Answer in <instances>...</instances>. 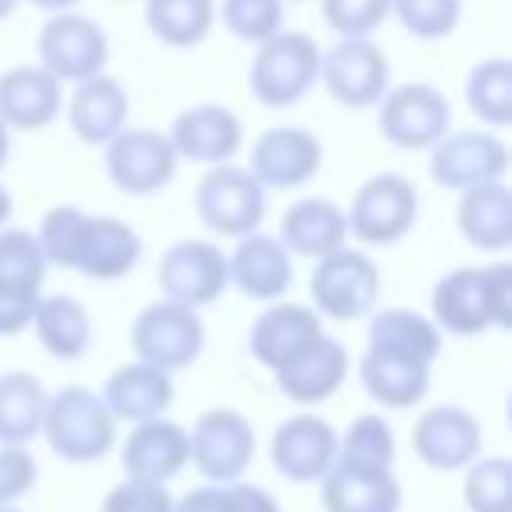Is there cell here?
<instances>
[{
  "label": "cell",
  "instance_id": "1",
  "mask_svg": "<svg viewBox=\"0 0 512 512\" xmlns=\"http://www.w3.org/2000/svg\"><path fill=\"white\" fill-rule=\"evenodd\" d=\"M48 264L72 268L88 280H120L140 264V232L116 216H92L76 204H56L36 228Z\"/></svg>",
  "mask_w": 512,
  "mask_h": 512
},
{
  "label": "cell",
  "instance_id": "2",
  "mask_svg": "<svg viewBox=\"0 0 512 512\" xmlns=\"http://www.w3.org/2000/svg\"><path fill=\"white\" fill-rule=\"evenodd\" d=\"M432 324L452 336L512 328V264L452 268L432 284Z\"/></svg>",
  "mask_w": 512,
  "mask_h": 512
},
{
  "label": "cell",
  "instance_id": "3",
  "mask_svg": "<svg viewBox=\"0 0 512 512\" xmlns=\"http://www.w3.org/2000/svg\"><path fill=\"white\" fill-rule=\"evenodd\" d=\"M40 436L48 440L52 456L64 464H92L112 452L116 444V416L100 400V392L84 384H64L44 400Z\"/></svg>",
  "mask_w": 512,
  "mask_h": 512
},
{
  "label": "cell",
  "instance_id": "4",
  "mask_svg": "<svg viewBox=\"0 0 512 512\" xmlns=\"http://www.w3.org/2000/svg\"><path fill=\"white\" fill-rule=\"evenodd\" d=\"M320 76V44L308 32H276L256 44L248 64V88L264 108L300 104Z\"/></svg>",
  "mask_w": 512,
  "mask_h": 512
},
{
  "label": "cell",
  "instance_id": "5",
  "mask_svg": "<svg viewBox=\"0 0 512 512\" xmlns=\"http://www.w3.org/2000/svg\"><path fill=\"white\" fill-rule=\"evenodd\" d=\"M312 308L328 320H360L380 304V268L364 248H332L316 256L308 276Z\"/></svg>",
  "mask_w": 512,
  "mask_h": 512
},
{
  "label": "cell",
  "instance_id": "6",
  "mask_svg": "<svg viewBox=\"0 0 512 512\" xmlns=\"http://www.w3.org/2000/svg\"><path fill=\"white\" fill-rule=\"evenodd\" d=\"M416 212H420L416 184L400 172H376L352 192V204L344 208V224L352 240L384 248L412 232Z\"/></svg>",
  "mask_w": 512,
  "mask_h": 512
},
{
  "label": "cell",
  "instance_id": "7",
  "mask_svg": "<svg viewBox=\"0 0 512 512\" xmlns=\"http://www.w3.org/2000/svg\"><path fill=\"white\" fill-rule=\"evenodd\" d=\"M376 128L392 148L404 152H428L448 128H452V108L448 96L436 84H396L384 88L376 100Z\"/></svg>",
  "mask_w": 512,
  "mask_h": 512
},
{
  "label": "cell",
  "instance_id": "8",
  "mask_svg": "<svg viewBox=\"0 0 512 512\" xmlns=\"http://www.w3.org/2000/svg\"><path fill=\"white\" fill-rule=\"evenodd\" d=\"M132 352L136 360L180 372L204 352V320L200 308L176 304V300H156L136 312L132 320Z\"/></svg>",
  "mask_w": 512,
  "mask_h": 512
},
{
  "label": "cell",
  "instance_id": "9",
  "mask_svg": "<svg viewBox=\"0 0 512 512\" xmlns=\"http://www.w3.org/2000/svg\"><path fill=\"white\" fill-rule=\"evenodd\" d=\"M256 456V432L244 412L236 408H208L196 416L188 432V464L208 480V484H228L240 480L244 468Z\"/></svg>",
  "mask_w": 512,
  "mask_h": 512
},
{
  "label": "cell",
  "instance_id": "10",
  "mask_svg": "<svg viewBox=\"0 0 512 512\" xmlns=\"http://www.w3.org/2000/svg\"><path fill=\"white\" fill-rule=\"evenodd\" d=\"M264 184L236 164H208L196 184V212L216 236H244L256 232L264 220Z\"/></svg>",
  "mask_w": 512,
  "mask_h": 512
},
{
  "label": "cell",
  "instance_id": "11",
  "mask_svg": "<svg viewBox=\"0 0 512 512\" xmlns=\"http://www.w3.org/2000/svg\"><path fill=\"white\" fill-rule=\"evenodd\" d=\"M388 56L368 36H340L328 52H320V76L324 92L344 108H376V100L388 88Z\"/></svg>",
  "mask_w": 512,
  "mask_h": 512
},
{
  "label": "cell",
  "instance_id": "12",
  "mask_svg": "<svg viewBox=\"0 0 512 512\" xmlns=\"http://www.w3.org/2000/svg\"><path fill=\"white\" fill-rule=\"evenodd\" d=\"M36 52H40V68L48 76H56L60 84H80V80L104 72L108 36L96 20L68 8V12H56L44 20V28L36 36Z\"/></svg>",
  "mask_w": 512,
  "mask_h": 512
},
{
  "label": "cell",
  "instance_id": "13",
  "mask_svg": "<svg viewBox=\"0 0 512 512\" xmlns=\"http://www.w3.org/2000/svg\"><path fill=\"white\" fill-rule=\"evenodd\" d=\"M176 148L164 132L156 128H120L104 144V168L112 184L128 196H152L176 176Z\"/></svg>",
  "mask_w": 512,
  "mask_h": 512
},
{
  "label": "cell",
  "instance_id": "14",
  "mask_svg": "<svg viewBox=\"0 0 512 512\" xmlns=\"http://www.w3.org/2000/svg\"><path fill=\"white\" fill-rule=\"evenodd\" d=\"M156 284H160L164 300L204 308V304L220 300L228 288V256L212 240H176L160 256Z\"/></svg>",
  "mask_w": 512,
  "mask_h": 512
},
{
  "label": "cell",
  "instance_id": "15",
  "mask_svg": "<svg viewBox=\"0 0 512 512\" xmlns=\"http://www.w3.org/2000/svg\"><path fill=\"white\" fill-rule=\"evenodd\" d=\"M428 168H432V180L440 188H476V184H488V180H500L508 172V144L496 136V132H444L432 148H428Z\"/></svg>",
  "mask_w": 512,
  "mask_h": 512
},
{
  "label": "cell",
  "instance_id": "16",
  "mask_svg": "<svg viewBox=\"0 0 512 512\" xmlns=\"http://www.w3.org/2000/svg\"><path fill=\"white\" fill-rule=\"evenodd\" d=\"M484 448L480 420L460 404H432L412 424V452L436 472L468 468Z\"/></svg>",
  "mask_w": 512,
  "mask_h": 512
},
{
  "label": "cell",
  "instance_id": "17",
  "mask_svg": "<svg viewBox=\"0 0 512 512\" xmlns=\"http://www.w3.org/2000/svg\"><path fill=\"white\" fill-rule=\"evenodd\" d=\"M320 164H324V148L316 132L296 128V124L260 132L248 156V172L264 188H300L320 172Z\"/></svg>",
  "mask_w": 512,
  "mask_h": 512
},
{
  "label": "cell",
  "instance_id": "18",
  "mask_svg": "<svg viewBox=\"0 0 512 512\" xmlns=\"http://www.w3.org/2000/svg\"><path fill=\"white\" fill-rule=\"evenodd\" d=\"M324 336L320 312L312 304H280L272 300L248 328V352L264 364V368H284L292 364L300 352H308L316 340Z\"/></svg>",
  "mask_w": 512,
  "mask_h": 512
},
{
  "label": "cell",
  "instance_id": "19",
  "mask_svg": "<svg viewBox=\"0 0 512 512\" xmlns=\"http://www.w3.org/2000/svg\"><path fill=\"white\" fill-rule=\"evenodd\" d=\"M336 460V428L324 416L300 412L272 432V464L292 484H316Z\"/></svg>",
  "mask_w": 512,
  "mask_h": 512
},
{
  "label": "cell",
  "instance_id": "20",
  "mask_svg": "<svg viewBox=\"0 0 512 512\" xmlns=\"http://www.w3.org/2000/svg\"><path fill=\"white\" fill-rule=\"evenodd\" d=\"M228 284H236L248 300L272 304L292 288V252L276 236L244 232L228 252Z\"/></svg>",
  "mask_w": 512,
  "mask_h": 512
},
{
  "label": "cell",
  "instance_id": "21",
  "mask_svg": "<svg viewBox=\"0 0 512 512\" xmlns=\"http://www.w3.org/2000/svg\"><path fill=\"white\" fill-rule=\"evenodd\" d=\"M120 464H124V476L168 484L188 464V428L164 416L136 420V428L120 444Z\"/></svg>",
  "mask_w": 512,
  "mask_h": 512
},
{
  "label": "cell",
  "instance_id": "22",
  "mask_svg": "<svg viewBox=\"0 0 512 512\" xmlns=\"http://www.w3.org/2000/svg\"><path fill=\"white\" fill-rule=\"evenodd\" d=\"M168 140H172V148H176L180 160L224 164V160L236 156V148L244 140V124L224 104H196V108H184L172 120Z\"/></svg>",
  "mask_w": 512,
  "mask_h": 512
},
{
  "label": "cell",
  "instance_id": "23",
  "mask_svg": "<svg viewBox=\"0 0 512 512\" xmlns=\"http://www.w3.org/2000/svg\"><path fill=\"white\" fill-rule=\"evenodd\" d=\"M64 112V84L40 64H16L0 72V120L16 132L48 128Z\"/></svg>",
  "mask_w": 512,
  "mask_h": 512
},
{
  "label": "cell",
  "instance_id": "24",
  "mask_svg": "<svg viewBox=\"0 0 512 512\" xmlns=\"http://www.w3.org/2000/svg\"><path fill=\"white\" fill-rule=\"evenodd\" d=\"M272 376H276V388L292 404H304V408L308 404H324L348 380V348L324 332L308 352H300L292 364L276 368Z\"/></svg>",
  "mask_w": 512,
  "mask_h": 512
},
{
  "label": "cell",
  "instance_id": "25",
  "mask_svg": "<svg viewBox=\"0 0 512 512\" xmlns=\"http://www.w3.org/2000/svg\"><path fill=\"white\" fill-rule=\"evenodd\" d=\"M324 512H400V480L392 468H352L332 460L328 472L316 480Z\"/></svg>",
  "mask_w": 512,
  "mask_h": 512
},
{
  "label": "cell",
  "instance_id": "26",
  "mask_svg": "<svg viewBox=\"0 0 512 512\" xmlns=\"http://www.w3.org/2000/svg\"><path fill=\"white\" fill-rule=\"evenodd\" d=\"M128 120V88L108 76V72H96L88 80H80L68 96V124L72 132L84 140V144H108Z\"/></svg>",
  "mask_w": 512,
  "mask_h": 512
},
{
  "label": "cell",
  "instance_id": "27",
  "mask_svg": "<svg viewBox=\"0 0 512 512\" xmlns=\"http://www.w3.org/2000/svg\"><path fill=\"white\" fill-rule=\"evenodd\" d=\"M440 344H444V332L428 316H420L412 308H372L364 352L432 364L440 356Z\"/></svg>",
  "mask_w": 512,
  "mask_h": 512
},
{
  "label": "cell",
  "instance_id": "28",
  "mask_svg": "<svg viewBox=\"0 0 512 512\" xmlns=\"http://www.w3.org/2000/svg\"><path fill=\"white\" fill-rule=\"evenodd\" d=\"M460 236L480 252H504L512 244V192L504 180H488L460 192L456 204Z\"/></svg>",
  "mask_w": 512,
  "mask_h": 512
},
{
  "label": "cell",
  "instance_id": "29",
  "mask_svg": "<svg viewBox=\"0 0 512 512\" xmlns=\"http://www.w3.org/2000/svg\"><path fill=\"white\" fill-rule=\"evenodd\" d=\"M276 240L292 252V256H324L340 244H348V224H344V208L324 200V196H304L296 204H288V212L280 216V232Z\"/></svg>",
  "mask_w": 512,
  "mask_h": 512
},
{
  "label": "cell",
  "instance_id": "30",
  "mask_svg": "<svg viewBox=\"0 0 512 512\" xmlns=\"http://www.w3.org/2000/svg\"><path fill=\"white\" fill-rule=\"evenodd\" d=\"M176 388H172V372L164 368H152L144 360L136 364H124L116 368L108 380H104V392L100 400L108 404V412L116 420H152V416H164V408L172 404Z\"/></svg>",
  "mask_w": 512,
  "mask_h": 512
},
{
  "label": "cell",
  "instance_id": "31",
  "mask_svg": "<svg viewBox=\"0 0 512 512\" xmlns=\"http://www.w3.org/2000/svg\"><path fill=\"white\" fill-rule=\"evenodd\" d=\"M28 328L36 332L44 352L56 356V360H80L88 352V344H92V316H88V308L76 296H64V292L40 296Z\"/></svg>",
  "mask_w": 512,
  "mask_h": 512
},
{
  "label": "cell",
  "instance_id": "32",
  "mask_svg": "<svg viewBox=\"0 0 512 512\" xmlns=\"http://www.w3.org/2000/svg\"><path fill=\"white\" fill-rule=\"evenodd\" d=\"M356 372H360L364 392L376 404H384V408H412L416 400H424V392L432 384V364L376 356V352H364L360 364H356Z\"/></svg>",
  "mask_w": 512,
  "mask_h": 512
},
{
  "label": "cell",
  "instance_id": "33",
  "mask_svg": "<svg viewBox=\"0 0 512 512\" xmlns=\"http://www.w3.org/2000/svg\"><path fill=\"white\" fill-rule=\"evenodd\" d=\"M44 384L32 372H0V444H32L44 420Z\"/></svg>",
  "mask_w": 512,
  "mask_h": 512
},
{
  "label": "cell",
  "instance_id": "34",
  "mask_svg": "<svg viewBox=\"0 0 512 512\" xmlns=\"http://www.w3.org/2000/svg\"><path fill=\"white\" fill-rule=\"evenodd\" d=\"M148 32L168 48H196L216 24V0H148Z\"/></svg>",
  "mask_w": 512,
  "mask_h": 512
},
{
  "label": "cell",
  "instance_id": "35",
  "mask_svg": "<svg viewBox=\"0 0 512 512\" xmlns=\"http://www.w3.org/2000/svg\"><path fill=\"white\" fill-rule=\"evenodd\" d=\"M44 252L36 232L28 228H0V292L36 300L44 288Z\"/></svg>",
  "mask_w": 512,
  "mask_h": 512
},
{
  "label": "cell",
  "instance_id": "36",
  "mask_svg": "<svg viewBox=\"0 0 512 512\" xmlns=\"http://www.w3.org/2000/svg\"><path fill=\"white\" fill-rule=\"evenodd\" d=\"M464 100L476 112V120H484L488 128H508L512 124V64L504 56L480 60L468 72Z\"/></svg>",
  "mask_w": 512,
  "mask_h": 512
},
{
  "label": "cell",
  "instance_id": "37",
  "mask_svg": "<svg viewBox=\"0 0 512 512\" xmlns=\"http://www.w3.org/2000/svg\"><path fill=\"white\" fill-rule=\"evenodd\" d=\"M336 460L340 464H352V468H372V472L392 468V460H396V436H392L388 420L376 416V412L356 416L344 428V436H336Z\"/></svg>",
  "mask_w": 512,
  "mask_h": 512
},
{
  "label": "cell",
  "instance_id": "38",
  "mask_svg": "<svg viewBox=\"0 0 512 512\" xmlns=\"http://www.w3.org/2000/svg\"><path fill=\"white\" fill-rule=\"evenodd\" d=\"M464 504L468 512H512V460L476 456L464 468Z\"/></svg>",
  "mask_w": 512,
  "mask_h": 512
},
{
  "label": "cell",
  "instance_id": "39",
  "mask_svg": "<svg viewBox=\"0 0 512 512\" xmlns=\"http://www.w3.org/2000/svg\"><path fill=\"white\" fill-rule=\"evenodd\" d=\"M216 20H224L236 40L260 44L284 28V0H224L216 8Z\"/></svg>",
  "mask_w": 512,
  "mask_h": 512
},
{
  "label": "cell",
  "instance_id": "40",
  "mask_svg": "<svg viewBox=\"0 0 512 512\" xmlns=\"http://www.w3.org/2000/svg\"><path fill=\"white\" fill-rule=\"evenodd\" d=\"M392 16L416 40H444L460 24V0H392Z\"/></svg>",
  "mask_w": 512,
  "mask_h": 512
},
{
  "label": "cell",
  "instance_id": "41",
  "mask_svg": "<svg viewBox=\"0 0 512 512\" xmlns=\"http://www.w3.org/2000/svg\"><path fill=\"white\" fill-rule=\"evenodd\" d=\"M320 16L336 36H372L392 16V0H320Z\"/></svg>",
  "mask_w": 512,
  "mask_h": 512
},
{
  "label": "cell",
  "instance_id": "42",
  "mask_svg": "<svg viewBox=\"0 0 512 512\" xmlns=\"http://www.w3.org/2000/svg\"><path fill=\"white\" fill-rule=\"evenodd\" d=\"M172 492L156 480H136V476H124L108 496H104V508L100 512H172Z\"/></svg>",
  "mask_w": 512,
  "mask_h": 512
},
{
  "label": "cell",
  "instance_id": "43",
  "mask_svg": "<svg viewBox=\"0 0 512 512\" xmlns=\"http://www.w3.org/2000/svg\"><path fill=\"white\" fill-rule=\"evenodd\" d=\"M36 456L28 444H0V504H16L36 488Z\"/></svg>",
  "mask_w": 512,
  "mask_h": 512
},
{
  "label": "cell",
  "instance_id": "44",
  "mask_svg": "<svg viewBox=\"0 0 512 512\" xmlns=\"http://www.w3.org/2000/svg\"><path fill=\"white\" fill-rule=\"evenodd\" d=\"M224 512H280L276 496L260 484H240V480H228L224 484Z\"/></svg>",
  "mask_w": 512,
  "mask_h": 512
},
{
  "label": "cell",
  "instance_id": "45",
  "mask_svg": "<svg viewBox=\"0 0 512 512\" xmlns=\"http://www.w3.org/2000/svg\"><path fill=\"white\" fill-rule=\"evenodd\" d=\"M40 300V296H36ZM36 300L28 296H4L0 292V336H16L32 324V312H36Z\"/></svg>",
  "mask_w": 512,
  "mask_h": 512
},
{
  "label": "cell",
  "instance_id": "46",
  "mask_svg": "<svg viewBox=\"0 0 512 512\" xmlns=\"http://www.w3.org/2000/svg\"><path fill=\"white\" fill-rule=\"evenodd\" d=\"M172 512H224V484H200L192 492H184Z\"/></svg>",
  "mask_w": 512,
  "mask_h": 512
},
{
  "label": "cell",
  "instance_id": "47",
  "mask_svg": "<svg viewBox=\"0 0 512 512\" xmlns=\"http://www.w3.org/2000/svg\"><path fill=\"white\" fill-rule=\"evenodd\" d=\"M36 8H44V12H68V8H76L80 0H32Z\"/></svg>",
  "mask_w": 512,
  "mask_h": 512
},
{
  "label": "cell",
  "instance_id": "48",
  "mask_svg": "<svg viewBox=\"0 0 512 512\" xmlns=\"http://www.w3.org/2000/svg\"><path fill=\"white\" fill-rule=\"evenodd\" d=\"M12 216V192L0 184V228H4V220Z\"/></svg>",
  "mask_w": 512,
  "mask_h": 512
},
{
  "label": "cell",
  "instance_id": "49",
  "mask_svg": "<svg viewBox=\"0 0 512 512\" xmlns=\"http://www.w3.org/2000/svg\"><path fill=\"white\" fill-rule=\"evenodd\" d=\"M8 132H12V128H8L4 120H0V168L8 164V148H12V144H8Z\"/></svg>",
  "mask_w": 512,
  "mask_h": 512
},
{
  "label": "cell",
  "instance_id": "50",
  "mask_svg": "<svg viewBox=\"0 0 512 512\" xmlns=\"http://www.w3.org/2000/svg\"><path fill=\"white\" fill-rule=\"evenodd\" d=\"M16 4H20V0H0V20H8V16L16 12Z\"/></svg>",
  "mask_w": 512,
  "mask_h": 512
},
{
  "label": "cell",
  "instance_id": "51",
  "mask_svg": "<svg viewBox=\"0 0 512 512\" xmlns=\"http://www.w3.org/2000/svg\"><path fill=\"white\" fill-rule=\"evenodd\" d=\"M0 512H20V508L16 504H0Z\"/></svg>",
  "mask_w": 512,
  "mask_h": 512
}]
</instances>
